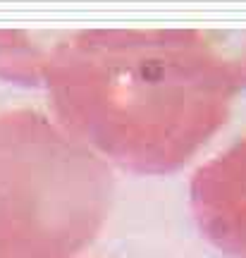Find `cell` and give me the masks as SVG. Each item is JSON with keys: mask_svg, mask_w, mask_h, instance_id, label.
I'll return each mask as SVG.
<instances>
[{"mask_svg": "<svg viewBox=\"0 0 246 258\" xmlns=\"http://www.w3.org/2000/svg\"><path fill=\"white\" fill-rule=\"evenodd\" d=\"M38 86L67 122L108 137L127 124L210 127L246 89V31L91 29L50 34Z\"/></svg>", "mask_w": 246, "mask_h": 258, "instance_id": "6da1fadb", "label": "cell"}, {"mask_svg": "<svg viewBox=\"0 0 246 258\" xmlns=\"http://www.w3.org/2000/svg\"><path fill=\"white\" fill-rule=\"evenodd\" d=\"M232 258H237V256H232Z\"/></svg>", "mask_w": 246, "mask_h": 258, "instance_id": "7a4b0ae2", "label": "cell"}]
</instances>
